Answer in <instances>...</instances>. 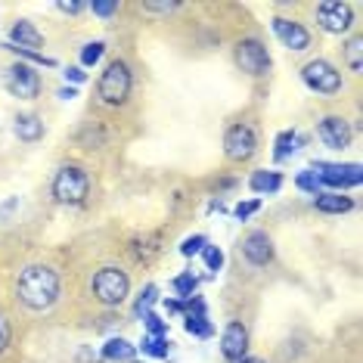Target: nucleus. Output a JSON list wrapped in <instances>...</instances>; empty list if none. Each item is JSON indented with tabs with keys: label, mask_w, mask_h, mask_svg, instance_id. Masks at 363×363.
Here are the masks:
<instances>
[{
	"label": "nucleus",
	"mask_w": 363,
	"mask_h": 363,
	"mask_svg": "<svg viewBox=\"0 0 363 363\" xmlns=\"http://www.w3.org/2000/svg\"><path fill=\"white\" fill-rule=\"evenodd\" d=\"M16 298L28 311H47L60 298V274L47 264H28L16 279Z\"/></svg>",
	"instance_id": "f257e3e1"
},
{
	"label": "nucleus",
	"mask_w": 363,
	"mask_h": 363,
	"mask_svg": "<svg viewBox=\"0 0 363 363\" xmlns=\"http://www.w3.org/2000/svg\"><path fill=\"white\" fill-rule=\"evenodd\" d=\"M90 289H94V295L100 304H106V308H118V304H125L128 295H130V279L121 267H103L94 274Z\"/></svg>",
	"instance_id": "f03ea898"
},
{
	"label": "nucleus",
	"mask_w": 363,
	"mask_h": 363,
	"mask_svg": "<svg viewBox=\"0 0 363 363\" xmlns=\"http://www.w3.org/2000/svg\"><path fill=\"white\" fill-rule=\"evenodd\" d=\"M130 84H134V78H130L128 62L115 60V62L106 65L100 84H96V94H100V100H103V103L121 106V103H125L128 96H130Z\"/></svg>",
	"instance_id": "7ed1b4c3"
},
{
	"label": "nucleus",
	"mask_w": 363,
	"mask_h": 363,
	"mask_svg": "<svg viewBox=\"0 0 363 363\" xmlns=\"http://www.w3.org/2000/svg\"><path fill=\"white\" fill-rule=\"evenodd\" d=\"M90 193V177L78 164H65V168L56 171L53 177V196L60 199L62 205H81Z\"/></svg>",
	"instance_id": "20e7f679"
},
{
	"label": "nucleus",
	"mask_w": 363,
	"mask_h": 363,
	"mask_svg": "<svg viewBox=\"0 0 363 363\" xmlns=\"http://www.w3.org/2000/svg\"><path fill=\"white\" fill-rule=\"evenodd\" d=\"M301 78L311 90H317V94H323V96H333L342 90V72L326 60H311L301 69Z\"/></svg>",
	"instance_id": "39448f33"
},
{
	"label": "nucleus",
	"mask_w": 363,
	"mask_h": 363,
	"mask_svg": "<svg viewBox=\"0 0 363 363\" xmlns=\"http://www.w3.org/2000/svg\"><path fill=\"white\" fill-rule=\"evenodd\" d=\"M313 174L323 186H329L335 193V189H348V186H360L363 180V168L360 164H326V162H317L313 164Z\"/></svg>",
	"instance_id": "423d86ee"
},
{
	"label": "nucleus",
	"mask_w": 363,
	"mask_h": 363,
	"mask_svg": "<svg viewBox=\"0 0 363 363\" xmlns=\"http://www.w3.org/2000/svg\"><path fill=\"white\" fill-rule=\"evenodd\" d=\"M236 65L245 72V75H255V78H261V75H267L270 72V53H267V47L261 44V40H239L236 44Z\"/></svg>",
	"instance_id": "0eeeda50"
},
{
	"label": "nucleus",
	"mask_w": 363,
	"mask_h": 363,
	"mask_svg": "<svg viewBox=\"0 0 363 363\" xmlns=\"http://www.w3.org/2000/svg\"><path fill=\"white\" fill-rule=\"evenodd\" d=\"M255 150H258V137H255L252 125H233L224 134V152L233 162H249Z\"/></svg>",
	"instance_id": "6e6552de"
},
{
	"label": "nucleus",
	"mask_w": 363,
	"mask_h": 363,
	"mask_svg": "<svg viewBox=\"0 0 363 363\" xmlns=\"http://www.w3.org/2000/svg\"><path fill=\"white\" fill-rule=\"evenodd\" d=\"M6 87H10V94L19 96V100H35L40 94V78L31 65L13 62L10 69H6Z\"/></svg>",
	"instance_id": "1a4fd4ad"
},
{
	"label": "nucleus",
	"mask_w": 363,
	"mask_h": 363,
	"mask_svg": "<svg viewBox=\"0 0 363 363\" xmlns=\"http://www.w3.org/2000/svg\"><path fill=\"white\" fill-rule=\"evenodd\" d=\"M317 22H320L323 31H329V35H342V31L351 28L354 10L348 4H338V0H333V4H320L317 6Z\"/></svg>",
	"instance_id": "9d476101"
},
{
	"label": "nucleus",
	"mask_w": 363,
	"mask_h": 363,
	"mask_svg": "<svg viewBox=\"0 0 363 363\" xmlns=\"http://www.w3.org/2000/svg\"><path fill=\"white\" fill-rule=\"evenodd\" d=\"M317 137L323 140V146H329V150H345V146L351 143L354 130L342 115H326V118L317 125Z\"/></svg>",
	"instance_id": "9b49d317"
},
{
	"label": "nucleus",
	"mask_w": 363,
	"mask_h": 363,
	"mask_svg": "<svg viewBox=\"0 0 363 363\" xmlns=\"http://www.w3.org/2000/svg\"><path fill=\"white\" fill-rule=\"evenodd\" d=\"M274 35L279 38V44L289 47V50H295V53H304V50L311 47L308 28H304L301 22L283 19V16H277V19H274Z\"/></svg>",
	"instance_id": "f8f14e48"
},
{
	"label": "nucleus",
	"mask_w": 363,
	"mask_h": 363,
	"mask_svg": "<svg viewBox=\"0 0 363 363\" xmlns=\"http://www.w3.org/2000/svg\"><path fill=\"white\" fill-rule=\"evenodd\" d=\"M242 255L255 267H264V264L274 261V239L264 233V230H255V233L242 239Z\"/></svg>",
	"instance_id": "ddd939ff"
},
{
	"label": "nucleus",
	"mask_w": 363,
	"mask_h": 363,
	"mask_svg": "<svg viewBox=\"0 0 363 363\" xmlns=\"http://www.w3.org/2000/svg\"><path fill=\"white\" fill-rule=\"evenodd\" d=\"M220 351H224L227 360H242L245 351H249V329L242 323H230L220 335Z\"/></svg>",
	"instance_id": "4468645a"
},
{
	"label": "nucleus",
	"mask_w": 363,
	"mask_h": 363,
	"mask_svg": "<svg viewBox=\"0 0 363 363\" xmlns=\"http://www.w3.org/2000/svg\"><path fill=\"white\" fill-rule=\"evenodd\" d=\"M10 44L13 47H22V50H35V47L44 44V38H40V31L31 26L28 19H19L10 31Z\"/></svg>",
	"instance_id": "2eb2a0df"
},
{
	"label": "nucleus",
	"mask_w": 363,
	"mask_h": 363,
	"mask_svg": "<svg viewBox=\"0 0 363 363\" xmlns=\"http://www.w3.org/2000/svg\"><path fill=\"white\" fill-rule=\"evenodd\" d=\"M13 130H16V137L26 140V143H38V140L44 137V121H40L38 115H16Z\"/></svg>",
	"instance_id": "dca6fc26"
},
{
	"label": "nucleus",
	"mask_w": 363,
	"mask_h": 363,
	"mask_svg": "<svg viewBox=\"0 0 363 363\" xmlns=\"http://www.w3.org/2000/svg\"><path fill=\"white\" fill-rule=\"evenodd\" d=\"M249 186H252V193H258V196H274V193H279V186H283V177H279L277 171H255Z\"/></svg>",
	"instance_id": "f3484780"
},
{
	"label": "nucleus",
	"mask_w": 363,
	"mask_h": 363,
	"mask_svg": "<svg viewBox=\"0 0 363 363\" xmlns=\"http://www.w3.org/2000/svg\"><path fill=\"white\" fill-rule=\"evenodd\" d=\"M103 357L109 363H130L134 360V345L125 342V338H109L103 345Z\"/></svg>",
	"instance_id": "a211bd4d"
},
{
	"label": "nucleus",
	"mask_w": 363,
	"mask_h": 363,
	"mask_svg": "<svg viewBox=\"0 0 363 363\" xmlns=\"http://www.w3.org/2000/svg\"><path fill=\"white\" fill-rule=\"evenodd\" d=\"M317 208L326 211V214H345V211L354 208V202L348 199V196H342V193H320L317 196Z\"/></svg>",
	"instance_id": "6ab92c4d"
},
{
	"label": "nucleus",
	"mask_w": 363,
	"mask_h": 363,
	"mask_svg": "<svg viewBox=\"0 0 363 363\" xmlns=\"http://www.w3.org/2000/svg\"><path fill=\"white\" fill-rule=\"evenodd\" d=\"M298 150H301V137L295 134V130H283V134L277 137L274 155H277V162H283V159H289V155H295Z\"/></svg>",
	"instance_id": "aec40b11"
},
{
	"label": "nucleus",
	"mask_w": 363,
	"mask_h": 363,
	"mask_svg": "<svg viewBox=\"0 0 363 363\" xmlns=\"http://www.w3.org/2000/svg\"><path fill=\"white\" fill-rule=\"evenodd\" d=\"M345 62H348V69L354 72V75L363 72V38L348 40V47H345Z\"/></svg>",
	"instance_id": "412c9836"
},
{
	"label": "nucleus",
	"mask_w": 363,
	"mask_h": 363,
	"mask_svg": "<svg viewBox=\"0 0 363 363\" xmlns=\"http://www.w3.org/2000/svg\"><path fill=\"white\" fill-rule=\"evenodd\" d=\"M140 348H143V354H150V357H168V338L164 335H146Z\"/></svg>",
	"instance_id": "4be33fe9"
},
{
	"label": "nucleus",
	"mask_w": 363,
	"mask_h": 363,
	"mask_svg": "<svg viewBox=\"0 0 363 363\" xmlns=\"http://www.w3.org/2000/svg\"><path fill=\"white\" fill-rule=\"evenodd\" d=\"M196 286H199V279H196L193 274H180V277L174 279V292L180 295V298H193Z\"/></svg>",
	"instance_id": "5701e85b"
},
{
	"label": "nucleus",
	"mask_w": 363,
	"mask_h": 363,
	"mask_svg": "<svg viewBox=\"0 0 363 363\" xmlns=\"http://www.w3.org/2000/svg\"><path fill=\"white\" fill-rule=\"evenodd\" d=\"M103 53H106V44L103 40H94V44H87L84 50H81V65H96L103 60Z\"/></svg>",
	"instance_id": "b1692460"
},
{
	"label": "nucleus",
	"mask_w": 363,
	"mask_h": 363,
	"mask_svg": "<svg viewBox=\"0 0 363 363\" xmlns=\"http://www.w3.org/2000/svg\"><path fill=\"white\" fill-rule=\"evenodd\" d=\"M152 304H155V286H146L143 292H140L137 304H134L137 317H146V313H152Z\"/></svg>",
	"instance_id": "393cba45"
},
{
	"label": "nucleus",
	"mask_w": 363,
	"mask_h": 363,
	"mask_svg": "<svg viewBox=\"0 0 363 363\" xmlns=\"http://www.w3.org/2000/svg\"><path fill=\"white\" fill-rule=\"evenodd\" d=\"M295 184H298L301 189H308V193H313V196H320V193H323V184H320V180H317V174H313L311 168H308V171H301Z\"/></svg>",
	"instance_id": "a878e982"
},
{
	"label": "nucleus",
	"mask_w": 363,
	"mask_h": 363,
	"mask_svg": "<svg viewBox=\"0 0 363 363\" xmlns=\"http://www.w3.org/2000/svg\"><path fill=\"white\" fill-rule=\"evenodd\" d=\"M202 255H205V264H208V270H211V274H218V270L224 267V252H220L218 245H205Z\"/></svg>",
	"instance_id": "bb28decb"
},
{
	"label": "nucleus",
	"mask_w": 363,
	"mask_h": 363,
	"mask_svg": "<svg viewBox=\"0 0 363 363\" xmlns=\"http://www.w3.org/2000/svg\"><path fill=\"white\" fill-rule=\"evenodd\" d=\"M205 245H208V239L205 236H186L184 245H180V255H184V258H193V255H199Z\"/></svg>",
	"instance_id": "cd10ccee"
},
{
	"label": "nucleus",
	"mask_w": 363,
	"mask_h": 363,
	"mask_svg": "<svg viewBox=\"0 0 363 363\" xmlns=\"http://www.w3.org/2000/svg\"><path fill=\"white\" fill-rule=\"evenodd\" d=\"M90 10L100 16V19H112V16L118 13V0H94V4H90Z\"/></svg>",
	"instance_id": "c85d7f7f"
},
{
	"label": "nucleus",
	"mask_w": 363,
	"mask_h": 363,
	"mask_svg": "<svg viewBox=\"0 0 363 363\" xmlns=\"http://www.w3.org/2000/svg\"><path fill=\"white\" fill-rule=\"evenodd\" d=\"M258 208H261V202H258V199H252V202H239L236 208H233V214H236L239 220H245V218H252V214L258 211Z\"/></svg>",
	"instance_id": "c756f323"
},
{
	"label": "nucleus",
	"mask_w": 363,
	"mask_h": 363,
	"mask_svg": "<svg viewBox=\"0 0 363 363\" xmlns=\"http://www.w3.org/2000/svg\"><path fill=\"white\" fill-rule=\"evenodd\" d=\"M143 320H146V329H150V335H164V329H168L159 313H146Z\"/></svg>",
	"instance_id": "7c9ffc66"
},
{
	"label": "nucleus",
	"mask_w": 363,
	"mask_h": 363,
	"mask_svg": "<svg viewBox=\"0 0 363 363\" xmlns=\"http://www.w3.org/2000/svg\"><path fill=\"white\" fill-rule=\"evenodd\" d=\"M10 338H13V329H10V320L0 313V354L6 351V345H10Z\"/></svg>",
	"instance_id": "2f4dec72"
},
{
	"label": "nucleus",
	"mask_w": 363,
	"mask_h": 363,
	"mask_svg": "<svg viewBox=\"0 0 363 363\" xmlns=\"http://www.w3.org/2000/svg\"><path fill=\"white\" fill-rule=\"evenodd\" d=\"M62 13H72V16H78V13H84L87 10V4H78V0H62V4H56Z\"/></svg>",
	"instance_id": "473e14b6"
},
{
	"label": "nucleus",
	"mask_w": 363,
	"mask_h": 363,
	"mask_svg": "<svg viewBox=\"0 0 363 363\" xmlns=\"http://www.w3.org/2000/svg\"><path fill=\"white\" fill-rule=\"evenodd\" d=\"M146 10L150 13H174L177 4H146Z\"/></svg>",
	"instance_id": "72a5a7b5"
},
{
	"label": "nucleus",
	"mask_w": 363,
	"mask_h": 363,
	"mask_svg": "<svg viewBox=\"0 0 363 363\" xmlns=\"http://www.w3.org/2000/svg\"><path fill=\"white\" fill-rule=\"evenodd\" d=\"M62 75H65V81H75V84H81V81L87 78V75H84V72H81V69H65Z\"/></svg>",
	"instance_id": "f704fd0d"
},
{
	"label": "nucleus",
	"mask_w": 363,
	"mask_h": 363,
	"mask_svg": "<svg viewBox=\"0 0 363 363\" xmlns=\"http://www.w3.org/2000/svg\"><path fill=\"white\" fill-rule=\"evenodd\" d=\"M242 363H264V360H255V357H249V360H242Z\"/></svg>",
	"instance_id": "c9c22d12"
},
{
	"label": "nucleus",
	"mask_w": 363,
	"mask_h": 363,
	"mask_svg": "<svg viewBox=\"0 0 363 363\" xmlns=\"http://www.w3.org/2000/svg\"><path fill=\"white\" fill-rule=\"evenodd\" d=\"M130 363H137V360H130Z\"/></svg>",
	"instance_id": "e433bc0d"
}]
</instances>
